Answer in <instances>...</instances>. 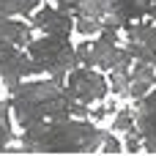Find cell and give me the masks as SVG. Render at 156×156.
Instances as JSON below:
<instances>
[{
    "mask_svg": "<svg viewBox=\"0 0 156 156\" xmlns=\"http://www.w3.org/2000/svg\"><path fill=\"white\" fill-rule=\"evenodd\" d=\"M41 0H0V11L5 14V16H11V14H30L36 5H38Z\"/></svg>",
    "mask_w": 156,
    "mask_h": 156,
    "instance_id": "obj_11",
    "label": "cell"
},
{
    "mask_svg": "<svg viewBox=\"0 0 156 156\" xmlns=\"http://www.w3.org/2000/svg\"><path fill=\"white\" fill-rule=\"evenodd\" d=\"M143 148H145V151H151V154H156V132L151 134V137H145V140H143Z\"/></svg>",
    "mask_w": 156,
    "mask_h": 156,
    "instance_id": "obj_15",
    "label": "cell"
},
{
    "mask_svg": "<svg viewBox=\"0 0 156 156\" xmlns=\"http://www.w3.org/2000/svg\"><path fill=\"white\" fill-rule=\"evenodd\" d=\"M11 93V112L19 129H27L41 121L71 118L74 101L55 80H36V82H16L8 88Z\"/></svg>",
    "mask_w": 156,
    "mask_h": 156,
    "instance_id": "obj_2",
    "label": "cell"
},
{
    "mask_svg": "<svg viewBox=\"0 0 156 156\" xmlns=\"http://www.w3.org/2000/svg\"><path fill=\"white\" fill-rule=\"evenodd\" d=\"M14 143L11 121H8V104L0 101V154H8V145Z\"/></svg>",
    "mask_w": 156,
    "mask_h": 156,
    "instance_id": "obj_10",
    "label": "cell"
},
{
    "mask_svg": "<svg viewBox=\"0 0 156 156\" xmlns=\"http://www.w3.org/2000/svg\"><path fill=\"white\" fill-rule=\"evenodd\" d=\"M74 27H77V33H82V36L101 33V22H99V19H93V16H82V14H77V19H74Z\"/></svg>",
    "mask_w": 156,
    "mask_h": 156,
    "instance_id": "obj_13",
    "label": "cell"
},
{
    "mask_svg": "<svg viewBox=\"0 0 156 156\" xmlns=\"http://www.w3.org/2000/svg\"><path fill=\"white\" fill-rule=\"evenodd\" d=\"M107 132L88 121L58 118L22 129V137L8 145V154H93L101 148Z\"/></svg>",
    "mask_w": 156,
    "mask_h": 156,
    "instance_id": "obj_1",
    "label": "cell"
},
{
    "mask_svg": "<svg viewBox=\"0 0 156 156\" xmlns=\"http://www.w3.org/2000/svg\"><path fill=\"white\" fill-rule=\"evenodd\" d=\"M148 16L156 19V0H151V5H148Z\"/></svg>",
    "mask_w": 156,
    "mask_h": 156,
    "instance_id": "obj_16",
    "label": "cell"
},
{
    "mask_svg": "<svg viewBox=\"0 0 156 156\" xmlns=\"http://www.w3.org/2000/svg\"><path fill=\"white\" fill-rule=\"evenodd\" d=\"M77 58L82 66H90V69H104V71H112V69H121V71H129L132 69V55L126 49L118 47V38H115V30L104 27L99 33V38L93 41H82L77 47Z\"/></svg>",
    "mask_w": 156,
    "mask_h": 156,
    "instance_id": "obj_4",
    "label": "cell"
},
{
    "mask_svg": "<svg viewBox=\"0 0 156 156\" xmlns=\"http://www.w3.org/2000/svg\"><path fill=\"white\" fill-rule=\"evenodd\" d=\"M30 74H38V66L33 63V58L22 52V47L0 44V80L5 82V88H14Z\"/></svg>",
    "mask_w": 156,
    "mask_h": 156,
    "instance_id": "obj_6",
    "label": "cell"
},
{
    "mask_svg": "<svg viewBox=\"0 0 156 156\" xmlns=\"http://www.w3.org/2000/svg\"><path fill=\"white\" fill-rule=\"evenodd\" d=\"M27 55L33 58V63L38 66V71L52 74V80L60 82V85H63L66 74L80 66L77 47H71L69 36H44V38H36V41L30 38Z\"/></svg>",
    "mask_w": 156,
    "mask_h": 156,
    "instance_id": "obj_3",
    "label": "cell"
},
{
    "mask_svg": "<svg viewBox=\"0 0 156 156\" xmlns=\"http://www.w3.org/2000/svg\"><path fill=\"white\" fill-rule=\"evenodd\" d=\"M112 129L121 132V134L137 132V129H134V112H132V110H118V112L112 115Z\"/></svg>",
    "mask_w": 156,
    "mask_h": 156,
    "instance_id": "obj_12",
    "label": "cell"
},
{
    "mask_svg": "<svg viewBox=\"0 0 156 156\" xmlns=\"http://www.w3.org/2000/svg\"><path fill=\"white\" fill-rule=\"evenodd\" d=\"M126 38H134L140 44H145L151 52H156V25L154 22H126Z\"/></svg>",
    "mask_w": 156,
    "mask_h": 156,
    "instance_id": "obj_9",
    "label": "cell"
},
{
    "mask_svg": "<svg viewBox=\"0 0 156 156\" xmlns=\"http://www.w3.org/2000/svg\"><path fill=\"white\" fill-rule=\"evenodd\" d=\"M101 154H121L123 151V143L115 137V134H104V140H101V148H99Z\"/></svg>",
    "mask_w": 156,
    "mask_h": 156,
    "instance_id": "obj_14",
    "label": "cell"
},
{
    "mask_svg": "<svg viewBox=\"0 0 156 156\" xmlns=\"http://www.w3.org/2000/svg\"><path fill=\"white\" fill-rule=\"evenodd\" d=\"M33 27L44 30L47 36H69L74 30V16L66 11V8H55V5H47V8H38L30 19Z\"/></svg>",
    "mask_w": 156,
    "mask_h": 156,
    "instance_id": "obj_7",
    "label": "cell"
},
{
    "mask_svg": "<svg viewBox=\"0 0 156 156\" xmlns=\"http://www.w3.org/2000/svg\"><path fill=\"white\" fill-rule=\"evenodd\" d=\"M63 85H66L63 90L69 93V99L71 101H80V104H96V101H101L110 93L107 80L96 69H90V66L71 69L66 74V80H63Z\"/></svg>",
    "mask_w": 156,
    "mask_h": 156,
    "instance_id": "obj_5",
    "label": "cell"
},
{
    "mask_svg": "<svg viewBox=\"0 0 156 156\" xmlns=\"http://www.w3.org/2000/svg\"><path fill=\"white\" fill-rule=\"evenodd\" d=\"M154 85H156V66H154V63H143V60H137V63L129 69L126 96H132V99L137 101V99H143Z\"/></svg>",
    "mask_w": 156,
    "mask_h": 156,
    "instance_id": "obj_8",
    "label": "cell"
}]
</instances>
